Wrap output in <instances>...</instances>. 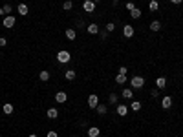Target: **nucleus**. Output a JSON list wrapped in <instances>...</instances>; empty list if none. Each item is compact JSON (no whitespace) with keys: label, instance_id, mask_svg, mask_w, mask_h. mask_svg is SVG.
<instances>
[{"label":"nucleus","instance_id":"20","mask_svg":"<svg viewBox=\"0 0 183 137\" xmlns=\"http://www.w3.org/2000/svg\"><path fill=\"white\" fill-rule=\"evenodd\" d=\"M38 79H40L42 82H46V81H49V71H48V70H42V71L38 73Z\"/></svg>","mask_w":183,"mask_h":137},{"label":"nucleus","instance_id":"36","mask_svg":"<svg viewBox=\"0 0 183 137\" xmlns=\"http://www.w3.org/2000/svg\"><path fill=\"white\" fill-rule=\"evenodd\" d=\"M112 2H114V5H117V2H119V0H112Z\"/></svg>","mask_w":183,"mask_h":137},{"label":"nucleus","instance_id":"19","mask_svg":"<svg viewBox=\"0 0 183 137\" xmlns=\"http://www.w3.org/2000/svg\"><path fill=\"white\" fill-rule=\"evenodd\" d=\"M64 77H66V81H73V79L77 77V71H75V70H68V71L64 73Z\"/></svg>","mask_w":183,"mask_h":137},{"label":"nucleus","instance_id":"31","mask_svg":"<svg viewBox=\"0 0 183 137\" xmlns=\"http://www.w3.org/2000/svg\"><path fill=\"white\" fill-rule=\"evenodd\" d=\"M126 9H128V11H132V9H136V5H134L132 2H126Z\"/></svg>","mask_w":183,"mask_h":137},{"label":"nucleus","instance_id":"35","mask_svg":"<svg viewBox=\"0 0 183 137\" xmlns=\"http://www.w3.org/2000/svg\"><path fill=\"white\" fill-rule=\"evenodd\" d=\"M170 2H172V4H181L183 0H170Z\"/></svg>","mask_w":183,"mask_h":137},{"label":"nucleus","instance_id":"6","mask_svg":"<svg viewBox=\"0 0 183 137\" xmlns=\"http://www.w3.org/2000/svg\"><path fill=\"white\" fill-rule=\"evenodd\" d=\"M68 101V95H66V92H57L55 93V103H59V104H64Z\"/></svg>","mask_w":183,"mask_h":137},{"label":"nucleus","instance_id":"30","mask_svg":"<svg viewBox=\"0 0 183 137\" xmlns=\"http://www.w3.org/2000/svg\"><path fill=\"white\" fill-rule=\"evenodd\" d=\"M5 44H7V38H5V37H0V48H4Z\"/></svg>","mask_w":183,"mask_h":137},{"label":"nucleus","instance_id":"9","mask_svg":"<svg viewBox=\"0 0 183 137\" xmlns=\"http://www.w3.org/2000/svg\"><path fill=\"white\" fill-rule=\"evenodd\" d=\"M115 112H117V115L125 117V115L128 114V106H126V104H117V106H115Z\"/></svg>","mask_w":183,"mask_h":137},{"label":"nucleus","instance_id":"16","mask_svg":"<svg viewBox=\"0 0 183 137\" xmlns=\"http://www.w3.org/2000/svg\"><path fill=\"white\" fill-rule=\"evenodd\" d=\"M108 103H110V104H114V106H117V104H119V95H117V93H110Z\"/></svg>","mask_w":183,"mask_h":137},{"label":"nucleus","instance_id":"2","mask_svg":"<svg viewBox=\"0 0 183 137\" xmlns=\"http://www.w3.org/2000/svg\"><path fill=\"white\" fill-rule=\"evenodd\" d=\"M57 60H59L60 64H66V62H70V60H71V55H70V51H66V49H60V51L57 53Z\"/></svg>","mask_w":183,"mask_h":137},{"label":"nucleus","instance_id":"34","mask_svg":"<svg viewBox=\"0 0 183 137\" xmlns=\"http://www.w3.org/2000/svg\"><path fill=\"white\" fill-rule=\"evenodd\" d=\"M48 137H59V135H57V132L51 130V132H48Z\"/></svg>","mask_w":183,"mask_h":137},{"label":"nucleus","instance_id":"28","mask_svg":"<svg viewBox=\"0 0 183 137\" xmlns=\"http://www.w3.org/2000/svg\"><path fill=\"white\" fill-rule=\"evenodd\" d=\"M130 16H132V18H139V16H141V9H139V7L132 9V11H130Z\"/></svg>","mask_w":183,"mask_h":137},{"label":"nucleus","instance_id":"17","mask_svg":"<svg viewBox=\"0 0 183 137\" xmlns=\"http://www.w3.org/2000/svg\"><path fill=\"white\" fill-rule=\"evenodd\" d=\"M2 110H4V114H5V115H11L15 108H13V104H11V103H5V104L2 106Z\"/></svg>","mask_w":183,"mask_h":137},{"label":"nucleus","instance_id":"3","mask_svg":"<svg viewBox=\"0 0 183 137\" xmlns=\"http://www.w3.org/2000/svg\"><path fill=\"white\" fill-rule=\"evenodd\" d=\"M15 22H16V18H15L13 15H7V16L4 18V24H2V26H4L5 29H11V27L15 26Z\"/></svg>","mask_w":183,"mask_h":137},{"label":"nucleus","instance_id":"25","mask_svg":"<svg viewBox=\"0 0 183 137\" xmlns=\"http://www.w3.org/2000/svg\"><path fill=\"white\" fill-rule=\"evenodd\" d=\"M71 7H73V2H71V0H64V2H62V9H64V11H70Z\"/></svg>","mask_w":183,"mask_h":137},{"label":"nucleus","instance_id":"13","mask_svg":"<svg viewBox=\"0 0 183 137\" xmlns=\"http://www.w3.org/2000/svg\"><path fill=\"white\" fill-rule=\"evenodd\" d=\"M16 11H18L20 16H26V15L29 13V7H27L26 4H18V9H16Z\"/></svg>","mask_w":183,"mask_h":137},{"label":"nucleus","instance_id":"11","mask_svg":"<svg viewBox=\"0 0 183 137\" xmlns=\"http://www.w3.org/2000/svg\"><path fill=\"white\" fill-rule=\"evenodd\" d=\"M86 31H88L90 35H97V33H99V26L92 22V24H88V26H86Z\"/></svg>","mask_w":183,"mask_h":137},{"label":"nucleus","instance_id":"33","mask_svg":"<svg viewBox=\"0 0 183 137\" xmlns=\"http://www.w3.org/2000/svg\"><path fill=\"white\" fill-rule=\"evenodd\" d=\"M150 95H152V97H158V95H159V90H158V88H154V90L150 92Z\"/></svg>","mask_w":183,"mask_h":137},{"label":"nucleus","instance_id":"32","mask_svg":"<svg viewBox=\"0 0 183 137\" xmlns=\"http://www.w3.org/2000/svg\"><path fill=\"white\" fill-rule=\"evenodd\" d=\"M119 73H121V75H126V73H128V70H126L125 66H121V68H119Z\"/></svg>","mask_w":183,"mask_h":137},{"label":"nucleus","instance_id":"22","mask_svg":"<svg viewBox=\"0 0 183 137\" xmlns=\"http://www.w3.org/2000/svg\"><path fill=\"white\" fill-rule=\"evenodd\" d=\"M57 117H59L57 108H48V119H57Z\"/></svg>","mask_w":183,"mask_h":137},{"label":"nucleus","instance_id":"14","mask_svg":"<svg viewBox=\"0 0 183 137\" xmlns=\"http://www.w3.org/2000/svg\"><path fill=\"white\" fill-rule=\"evenodd\" d=\"M99 135H101V130H99L97 126L88 128V137H99Z\"/></svg>","mask_w":183,"mask_h":137},{"label":"nucleus","instance_id":"23","mask_svg":"<svg viewBox=\"0 0 183 137\" xmlns=\"http://www.w3.org/2000/svg\"><path fill=\"white\" fill-rule=\"evenodd\" d=\"M64 35H66V38H70V40H75V37H77L75 29H71V27H70V29H66V33H64Z\"/></svg>","mask_w":183,"mask_h":137},{"label":"nucleus","instance_id":"37","mask_svg":"<svg viewBox=\"0 0 183 137\" xmlns=\"http://www.w3.org/2000/svg\"><path fill=\"white\" fill-rule=\"evenodd\" d=\"M27 137H37V134H31V135H27Z\"/></svg>","mask_w":183,"mask_h":137},{"label":"nucleus","instance_id":"10","mask_svg":"<svg viewBox=\"0 0 183 137\" xmlns=\"http://www.w3.org/2000/svg\"><path fill=\"white\" fill-rule=\"evenodd\" d=\"M11 11H13V7H11V4H4L2 7H0V16H7V15H11Z\"/></svg>","mask_w":183,"mask_h":137},{"label":"nucleus","instance_id":"8","mask_svg":"<svg viewBox=\"0 0 183 137\" xmlns=\"http://www.w3.org/2000/svg\"><path fill=\"white\" fill-rule=\"evenodd\" d=\"M123 35H125L126 38L134 37V26H130V24H125V27H123Z\"/></svg>","mask_w":183,"mask_h":137},{"label":"nucleus","instance_id":"26","mask_svg":"<svg viewBox=\"0 0 183 137\" xmlns=\"http://www.w3.org/2000/svg\"><path fill=\"white\" fill-rule=\"evenodd\" d=\"M141 106H143V104H141L139 101H132V104H130V108H132L134 112H139V110H141Z\"/></svg>","mask_w":183,"mask_h":137},{"label":"nucleus","instance_id":"4","mask_svg":"<svg viewBox=\"0 0 183 137\" xmlns=\"http://www.w3.org/2000/svg\"><path fill=\"white\" fill-rule=\"evenodd\" d=\"M82 9H84L86 13H93V11H95V2H93V0H84V2H82Z\"/></svg>","mask_w":183,"mask_h":137},{"label":"nucleus","instance_id":"1","mask_svg":"<svg viewBox=\"0 0 183 137\" xmlns=\"http://www.w3.org/2000/svg\"><path fill=\"white\" fill-rule=\"evenodd\" d=\"M130 86H132L134 90H141V88L145 86V79H143L141 75H136V77L130 79Z\"/></svg>","mask_w":183,"mask_h":137},{"label":"nucleus","instance_id":"29","mask_svg":"<svg viewBox=\"0 0 183 137\" xmlns=\"http://www.w3.org/2000/svg\"><path fill=\"white\" fill-rule=\"evenodd\" d=\"M114 29H115V24H114V22H108V24H106V31H108V33H112Z\"/></svg>","mask_w":183,"mask_h":137},{"label":"nucleus","instance_id":"7","mask_svg":"<svg viewBox=\"0 0 183 137\" xmlns=\"http://www.w3.org/2000/svg\"><path fill=\"white\" fill-rule=\"evenodd\" d=\"M161 108H163V110H169V108H172V97L165 95V97L161 99Z\"/></svg>","mask_w":183,"mask_h":137},{"label":"nucleus","instance_id":"15","mask_svg":"<svg viewBox=\"0 0 183 137\" xmlns=\"http://www.w3.org/2000/svg\"><path fill=\"white\" fill-rule=\"evenodd\" d=\"M121 95H123V99H134V92H132L130 88H125V90L121 92Z\"/></svg>","mask_w":183,"mask_h":137},{"label":"nucleus","instance_id":"38","mask_svg":"<svg viewBox=\"0 0 183 137\" xmlns=\"http://www.w3.org/2000/svg\"><path fill=\"white\" fill-rule=\"evenodd\" d=\"M93 2H95V4H99V2H101V0H93Z\"/></svg>","mask_w":183,"mask_h":137},{"label":"nucleus","instance_id":"12","mask_svg":"<svg viewBox=\"0 0 183 137\" xmlns=\"http://www.w3.org/2000/svg\"><path fill=\"white\" fill-rule=\"evenodd\" d=\"M156 88H158V90L167 88V79H165V77H158V79H156Z\"/></svg>","mask_w":183,"mask_h":137},{"label":"nucleus","instance_id":"18","mask_svg":"<svg viewBox=\"0 0 183 137\" xmlns=\"http://www.w3.org/2000/svg\"><path fill=\"white\" fill-rule=\"evenodd\" d=\"M161 29V22L159 20H152L150 22V31H159Z\"/></svg>","mask_w":183,"mask_h":137},{"label":"nucleus","instance_id":"24","mask_svg":"<svg viewBox=\"0 0 183 137\" xmlns=\"http://www.w3.org/2000/svg\"><path fill=\"white\" fill-rule=\"evenodd\" d=\"M148 9H150V11H158V9H159L158 0H150V2H148Z\"/></svg>","mask_w":183,"mask_h":137},{"label":"nucleus","instance_id":"5","mask_svg":"<svg viewBox=\"0 0 183 137\" xmlns=\"http://www.w3.org/2000/svg\"><path fill=\"white\" fill-rule=\"evenodd\" d=\"M97 104H99V97H97L95 93L88 95V106H90L92 110H95V108H97Z\"/></svg>","mask_w":183,"mask_h":137},{"label":"nucleus","instance_id":"27","mask_svg":"<svg viewBox=\"0 0 183 137\" xmlns=\"http://www.w3.org/2000/svg\"><path fill=\"white\" fill-rule=\"evenodd\" d=\"M95 110H97V114H99V115H104V114H106V104H101V103H99Z\"/></svg>","mask_w":183,"mask_h":137},{"label":"nucleus","instance_id":"21","mask_svg":"<svg viewBox=\"0 0 183 137\" xmlns=\"http://www.w3.org/2000/svg\"><path fill=\"white\" fill-rule=\"evenodd\" d=\"M115 82H117V84H126V82H128V79H126V75L117 73V75H115Z\"/></svg>","mask_w":183,"mask_h":137}]
</instances>
